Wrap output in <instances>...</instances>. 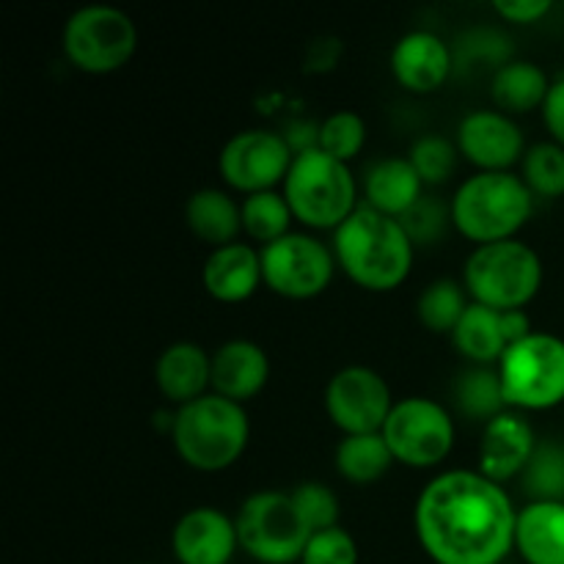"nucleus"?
I'll return each instance as SVG.
<instances>
[{"mask_svg": "<svg viewBox=\"0 0 564 564\" xmlns=\"http://www.w3.org/2000/svg\"><path fill=\"white\" fill-rule=\"evenodd\" d=\"M518 512L479 471H446L416 501V534L435 564H501L516 549Z\"/></svg>", "mask_w": 564, "mask_h": 564, "instance_id": "obj_1", "label": "nucleus"}, {"mask_svg": "<svg viewBox=\"0 0 564 564\" xmlns=\"http://www.w3.org/2000/svg\"><path fill=\"white\" fill-rule=\"evenodd\" d=\"M336 264L369 292H391L411 275L413 240L397 218L358 207L334 235Z\"/></svg>", "mask_w": 564, "mask_h": 564, "instance_id": "obj_2", "label": "nucleus"}, {"mask_svg": "<svg viewBox=\"0 0 564 564\" xmlns=\"http://www.w3.org/2000/svg\"><path fill=\"white\" fill-rule=\"evenodd\" d=\"M171 435L187 466L215 474L240 460L251 438V424L240 402L220 394H204L174 413Z\"/></svg>", "mask_w": 564, "mask_h": 564, "instance_id": "obj_3", "label": "nucleus"}, {"mask_svg": "<svg viewBox=\"0 0 564 564\" xmlns=\"http://www.w3.org/2000/svg\"><path fill=\"white\" fill-rule=\"evenodd\" d=\"M532 209L534 193L529 191L523 176L507 171H479L457 187L449 218L463 237L488 246L512 240V235L532 218Z\"/></svg>", "mask_w": 564, "mask_h": 564, "instance_id": "obj_4", "label": "nucleus"}, {"mask_svg": "<svg viewBox=\"0 0 564 564\" xmlns=\"http://www.w3.org/2000/svg\"><path fill=\"white\" fill-rule=\"evenodd\" d=\"M284 198L292 218L308 229H339L358 209L350 165L323 149L295 154L284 180Z\"/></svg>", "mask_w": 564, "mask_h": 564, "instance_id": "obj_5", "label": "nucleus"}, {"mask_svg": "<svg viewBox=\"0 0 564 564\" xmlns=\"http://www.w3.org/2000/svg\"><path fill=\"white\" fill-rule=\"evenodd\" d=\"M463 281L474 303L496 312H518L540 292L543 262L527 242H488L468 257Z\"/></svg>", "mask_w": 564, "mask_h": 564, "instance_id": "obj_6", "label": "nucleus"}, {"mask_svg": "<svg viewBox=\"0 0 564 564\" xmlns=\"http://www.w3.org/2000/svg\"><path fill=\"white\" fill-rule=\"evenodd\" d=\"M235 523L240 549L262 564L301 562L314 534L292 494H279V490L248 496Z\"/></svg>", "mask_w": 564, "mask_h": 564, "instance_id": "obj_7", "label": "nucleus"}, {"mask_svg": "<svg viewBox=\"0 0 564 564\" xmlns=\"http://www.w3.org/2000/svg\"><path fill=\"white\" fill-rule=\"evenodd\" d=\"M507 405L521 411H549L564 402V339L532 334L507 347L499 361Z\"/></svg>", "mask_w": 564, "mask_h": 564, "instance_id": "obj_8", "label": "nucleus"}, {"mask_svg": "<svg viewBox=\"0 0 564 564\" xmlns=\"http://www.w3.org/2000/svg\"><path fill=\"white\" fill-rule=\"evenodd\" d=\"M138 50V28L113 6H86L75 11L64 28V53L88 75H110L121 69Z\"/></svg>", "mask_w": 564, "mask_h": 564, "instance_id": "obj_9", "label": "nucleus"}, {"mask_svg": "<svg viewBox=\"0 0 564 564\" xmlns=\"http://www.w3.org/2000/svg\"><path fill=\"white\" fill-rule=\"evenodd\" d=\"M383 438L397 463L408 468H433L444 463L455 446V422L441 402L408 397L391 408Z\"/></svg>", "mask_w": 564, "mask_h": 564, "instance_id": "obj_10", "label": "nucleus"}, {"mask_svg": "<svg viewBox=\"0 0 564 564\" xmlns=\"http://www.w3.org/2000/svg\"><path fill=\"white\" fill-rule=\"evenodd\" d=\"M336 257L325 242L308 235H286L262 248L264 286L290 301L323 295L334 281Z\"/></svg>", "mask_w": 564, "mask_h": 564, "instance_id": "obj_11", "label": "nucleus"}, {"mask_svg": "<svg viewBox=\"0 0 564 564\" xmlns=\"http://www.w3.org/2000/svg\"><path fill=\"white\" fill-rule=\"evenodd\" d=\"M295 152L273 130H242L220 152V176L235 191L257 196L286 180Z\"/></svg>", "mask_w": 564, "mask_h": 564, "instance_id": "obj_12", "label": "nucleus"}, {"mask_svg": "<svg viewBox=\"0 0 564 564\" xmlns=\"http://www.w3.org/2000/svg\"><path fill=\"white\" fill-rule=\"evenodd\" d=\"M391 408L389 383L369 367L339 369L325 389V411L345 435L383 433Z\"/></svg>", "mask_w": 564, "mask_h": 564, "instance_id": "obj_13", "label": "nucleus"}, {"mask_svg": "<svg viewBox=\"0 0 564 564\" xmlns=\"http://www.w3.org/2000/svg\"><path fill=\"white\" fill-rule=\"evenodd\" d=\"M457 147L468 163L488 171H507L523 158V132L499 110H474L457 127Z\"/></svg>", "mask_w": 564, "mask_h": 564, "instance_id": "obj_14", "label": "nucleus"}, {"mask_svg": "<svg viewBox=\"0 0 564 564\" xmlns=\"http://www.w3.org/2000/svg\"><path fill=\"white\" fill-rule=\"evenodd\" d=\"M171 549L180 564H229L240 549L237 523L213 507H196L176 521Z\"/></svg>", "mask_w": 564, "mask_h": 564, "instance_id": "obj_15", "label": "nucleus"}, {"mask_svg": "<svg viewBox=\"0 0 564 564\" xmlns=\"http://www.w3.org/2000/svg\"><path fill=\"white\" fill-rule=\"evenodd\" d=\"M538 441L532 424L518 413H501L485 424L482 444H479V474L490 482L501 485L512 477H521L532 460Z\"/></svg>", "mask_w": 564, "mask_h": 564, "instance_id": "obj_16", "label": "nucleus"}, {"mask_svg": "<svg viewBox=\"0 0 564 564\" xmlns=\"http://www.w3.org/2000/svg\"><path fill=\"white\" fill-rule=\"evenodd\" d=\"M391 72L408 91L433 94L449 80L452 53L435 33L413 31L397 42L391 53Z\"/></svg>", "mask_w": 564, "mask_h": 564, "instance_id": "obj_17", "label": "nucleus"}, {"mask_svg": "<svg viewBox=\"0 0 564 564\" xmlns=\"http://www.w3.org/2000/svg\"><path fill=\"white\" fill-rule=\"evenodd\" d=\"M270 378L268 352L248 339H231L220 345L213 356L215 394L231 402L253 400Z\"/></svg>", "mask_w": 564, "mask_h": 564, "instance_id": "obj_18", "label": "nucleus"}, {"mask_svg": "<svg viewBox=\"0 0 564 564\" xmlns=\"http://www.w3.org/2000/svg\"><path fill=\"white\" fill-rule=\"evenodd\" d=\"M204 290L220 303H242L259 290L264 281L262 253L253 251L246 242L215 248L202 270Z\"/></svg>", "mask_w": 564, "mask_h": 564, "instance_id": "obj_19", "label": "nucleus"}, {"mask_svg": "<svg viewBox=\"0 0 564 564\" xmlns=\"http://www.w3.org/2000/svg\"><path fill=\"white\" fill-rule=\"evenodd\" d=\"M154 380L165 400L176 402L180 408L191 405L204 397L207 386H213V358L193 341H176L160 352L154 364Z\"/></svg>", "mask_w": 564, "mask_h": 564, "instance_id": "obj_20", "label": "nucleus"}, {"mask_svg": "<svg viewBox=\"0 0 564 564\" xmlns=\"http://www.w3.org/2000/svg\"><path fill=\"white\" fill-rule=\"evenodd\" d=\"M516 551L527 564H564V501H532L518 512Z\"/></svg>", "mask_w": 564, "mask_h": 564, "instance_id": "obj_21", "label": "nucleus"}, {"mask_svg": "<svg viewBox=\"0 0 564 564\" xmlns=\"http://www.w3.org/2000/svg\"><path fill=\"white\" fill-rule=\"evenodd\" d=\"M422 176L416 174L411 160L389 158L380 160L369 169L364 191H367V207L400 220L408 209H413L422 198Z\"/></svg>", "mask_w": 564, "mask_h": 564, "instance_id": "obj_22", "label": "nucleus"}, {"mask_svg": "<svg viewBox=\"0 0 564 564\" xmlns=\"http://www.w3.org/2000/svg\"><path fill=\"white\" fill-rule=\"evenodd\" d=\"M185 218L193 235L213 246V251L237 242V235L242 231V207L229 193L215 187H204L187 198Z\"/></svg>", "mask_w": 564, "mask_h": 564, "instance_id": "obj_23", "label": "nucleus"}, {"mask_svg": "<svg viewBox=\"0 0 564 564\" xmlns=\"http://www.w3.org/2000/svg\"><path fill=\"white\" fill-rule=\"evenodd\" d=\"M554 83L549 75L532 61H507L499 66L494 77V102L505 113H529L534 108H543Z\"/></svg>", "mask_w": 564, "mask_h": 564, "instance_id": "obj_24", "label": "nucleus"}, {"mask_svg": "<svg viewBox=\"0 0 564 564\" xmlns=\"http://www.w3.org/2000/svg\"><path fill=\"white\" fill-rule=\"evenodd\" d=\"M452 345L460 356L474 364H496L507 352L505 330H501V312L471 303L452 330Z\"/></svg>", "mask_w": 564, "mask_h": 564, "instance_id": "obj_25", "label": "nucleus"}, {"mask_svg": "<svg viewBox=\"0 0 564 564\" xmlns=\"http://www.w3.org/2000/svg\"><path fill=\"white\" fill-rule=\"evenodd\" d=\"M394 463L383 433L345 435V441L336 446V468L352 485L378 482Z\"/></svg>", "mask_w": 564, "mask_h": 564, "instance_id": "obj_26", "label": "nucleus"}, {"mask_svg": "<svg viewBox=\"0 0 564 564\" xmlns=\"http://www.w3.org/2000/svg\"><path fill=\"white\" fill-rule=\"evenodd\" d=\"M290 224L292 209L279 193H257V196H248L242 202V231L262 246H270V242L290 235Z\"/></svg>", "mask_w": 564, "mask_h": 564, "instance_id": "obj_27", "label": "nucleus"}, {"mask_svg": "<svg viewBox=\"0 0 564 564\" xmlns=\"http://www.w3.org/2000/svg\"><path fill=\"white\" fill-rule=\"evenodd\" d=\"M468 306H471V303H466L463 286L452 279H441L433 281V284L422 292V297H419L416 303V312L427 330H433V334H452Z\"/></svg>", "mask_w": 564, "mask_h": 564, "instance_id": "obj_28", "label": "nucleus"}, {"mask_svg": "<svg viewBox=\"0 0 564 564\" xmlns=\"http://www.w3.org/2000/svg\"><path fill=\"white\" fill-rule=\"evenodd\" d=\"M455 400L466 416L488 419V422L501 416L507 408L499 372H490V369H471L463 375L455 386Z\"/></svg>", "mask_w": 564, "mask_h": 564, "instance_id": "obj_29", "label": "nucleus"}, {"mask_svg": "<svg viewBox=\"0 0 564 564\" xmlns=\"http://www.w3.org/2000/svg\"><path fill=\"white\" fill-rule=\"evenodd\" d=\"M521 477L532 501H564V446L554 441L538 444Z\"/></svg>", "mask_w": 564, "mask_h": 564, "instance_id": "obj_30", "label": "nucleus"}, {"mask_svg": "<svg viewBox=\"0 0 564 564\" xmlns=\"http://www.w3.org/2000/svg\"><path fill=\"white\" fill-rule=\"evenodd\" d=\"M523 182H527L534 196H564V149L560 143H534L523 154Z\"/></svg>", "mask_w": 564, "mask_h": 564, "instance_id": "obj_31", "label": "nucleus"}, {"mask_svg": "<svg viewBox=\"0 0 564 564\" xmlns=\"http://www.w3.org/2000/svg\"><path fill=\"white\" fill-rule=\"evenodd\" d=\"M364 141H367V124L352 110H339V113L328 116L317 130V149L341 160V163H350L352 158H358Z\"/></svg>", "mask_w": 564, "mask_h": 564, "instance_id": "obj_32", "label": "nucleus"}, {"mask_svg": "<svg viewBox=\"0 0 564 564\" xmlns=\"http://www.w3.org/2000/svg\"><path fill=\"white\" fill-rule=\"evenodd\" d=\"M422 176L424 185H441L449 180L457 169V149L452 147L446 138H419L411 147V158H408Z\"/></svg>", "mask_w": 564, "mask_h": 564, "instance_id": "obj_33", "label": "nucleus"}, {"mask_svg": "<svg viewBox=\"0 0 564 564\" xmlns=\"http://www.w3.org/2000/svg\"><path fill=\"white\" fill-rule=\"evenodd\" d=\"M297 510L303 512L312 532H325V529L339 527V499L323 482H303L292 490Z\"/></svg>", "mask_w": 564, "mask_h": 564, "instance_id": "obj_34", "label": "nucleus"}, {"mask_svg": "<svg viewBox=\"0 0 564 564\" xmlns=\"http://www.w3.org/2000/svg\"><path fill=\"white\" fill-rule=\"evenodd\" d=\"M301 564H358V545L341 527L314 532Z\"/></svg>", "mask_w": 564, "mask_h": 564, "instance_id": "obj_35", "label": "nucleus"}, {"mask_svg": "<svg viewBox=\"0 0 564 564\" xmlns=\"http://www.w3.org/2000/svg\"><path fill=\"white\" fill-rule=\"evenodd\" d=\"M400 224L405 226V231H408V237L413 240V246H416V242H433L435 237L444 231L446 213H444V207H438V202L422 196L419 198L416 207L408 209V213L402 215Z\"/></svg>", "mask_w": 564, "mask_h": 564, "instance_id": "obj_36", "label": "nucleus"}, {"mask_svg": "<svg viewBox=\"0 0 564 564\" xmlns=\"http://www.w3.org/2000/svg\"><path fill=\"white\" fill-rule=\"evenodd\" d=\"M496 14L501 20H510L516 25H532V22L543 20L551 11V0H496L494 3Z\"/></svg>", "mask_w": 564, "mask_h": 564, "instance_id": "obj_37", "label": "nucleus"}, {"mask_svg": "<svg viewBox=\"0 0 564 564\" xmlns=\"http://www.w3.org/2000/svg\"><path fill=\"white\" fill-rule=\"evenodd\" d=\"M543 121L551 135H554V143H560L564 149V77L551 86L549 99L543 105Z\"/></svg>", "mask_w": 564, "mask_h": 564, "instance_id": "obj_38", "label": "nucleus"}, {"mask_svg": "<svg viewBox=\"0 0 564 564\" xmlns=\"http://www.w3.org/2000/svg\"><path fill=\"white\" fill-rule=\"evenodd\" d=\"M501 330H505L507 347L518 345V341L529 339L534 334L532 319H529V314L523 308H518V312H501Z\"/></svg>", "mask_w": 564, "mask_h": 564, "instance_id": "obj_39", "label": "nucleus"}]
</instances>
